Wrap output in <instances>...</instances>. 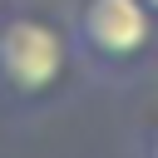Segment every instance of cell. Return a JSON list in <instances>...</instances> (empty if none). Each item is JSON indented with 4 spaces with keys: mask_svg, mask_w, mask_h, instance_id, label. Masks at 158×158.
Listing matches in <instances>:
<instances>
[{
    "mask_svg": "<svg viewBox=\"0 0 158 158\" xmlns=\"http://www.w3.org/2000/svg\"><path fill=\"white\" fill-rule=\"evenodd\" d=\"M69 69V40L35 20V15H10L0 25V84L15 94H44L64 79Z\"/></svg>",
    "mask_w": 158,
    "mask_h": 158,
    "instance_id": "1",
    "label": "cell"
},
{
    "mask_svg": "<svg viewBox=\"0 0 158 158\" xmlns=\"http://www.w3.org/2000/svg\"><path fill=\"white\" fill-rule=\"evenodd\" d=\"M153 10L143 0H84L74 15V44L99 64H128L153 40Z\"/></svg>",
    "mask_w": 158,
    "mask_h": 158,
    "instance_id": "2",
    "label": "cell"
},
{
    "mask_svg": "<svg viewBox=\"0 0 158 158\" xmlns=\"http://www.w3.org/2000/svg\"><path fill=\"white\" fill-rule=\"evenodd\" d=\"M138 158H158V128H148V133H143V148H138Z\"/></svg>",
    "mask_w": 158,
    "mask_h": 158,
    "instance_id": "3",
    "label": "cell"
},
{
    "mask_svg": "<svg viewBox=\"0 0 158 158\" xmlns=\"http://www.w3.org/2000/svg\"><path fill=\"white\" fill-rule=\"evenodd\" d=\"M143 5H148V10H153V15H158V0H143Z\"/></svg>",
    "mask_w": 158,
    "mask_h": 158,
    "instance_id": "4",
    "label": "cell"
}]
</instances>
